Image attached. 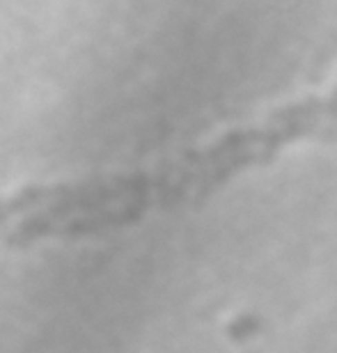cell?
Segmentation results:
<instances>
[{
  "label": "cell",
  "mask_w": 337,
  "mask_h": 353,
  "mask_svg": "<svg viewBox=\"0 0 337 353\" xmlns=\"http://www.w3.org/2000/svg\"><path fill=\"white\" fill-rule=\"evenodd\" d=\"M51 197H53V186H28L23 190H19L17 195L0 200V223H5L7 218L21 214L25 209L46 207L51 202Z\"/></svg>",
  "instance_id": "obj_1"
}]
</instances>
